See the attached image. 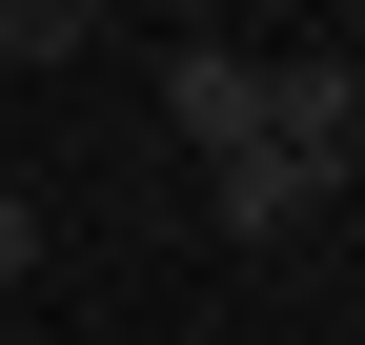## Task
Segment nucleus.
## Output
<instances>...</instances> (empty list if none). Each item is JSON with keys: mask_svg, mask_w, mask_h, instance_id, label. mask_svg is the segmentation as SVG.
Here are the masks:
<instances>
[{"mask_svg": "<svg viewBox=\"0 0 365 345\" xmlns=\"http://www.w3.org/2000/svg\"><path fill=\"white\" fill-rule=\"evenodd\" d=\"M163 122H182V163H244V143H264V41L182 21V41H163Z\"/></svg>", "mask_w": 365, "mask_h": 345, "instance_id": "nucleus-1", "label": "nucleus"}, {"mask_svg": "<svg viewBox=\"0 0 365 345\" xmlns=\"http://www.w3.org/2000/svg\"><path fill=\"white\" fill-rule=\"evenodd\" d=\"M264 143H284L304 183L365 163V61H345V41H284V61H264Z\"/></svg>", "mask_w": 365, "mask_h": 345, "instance_id": "nucleus-2", "label": "nucleus"}, {"mask_svg": "<svg viewBox=\"0 0 365 345\" xmlns=\"http://www.w3.org/2000/svg\"><path fill=\"white\" fill-rule=\"evenodd\" d=\"M203 203H223V244H284V224H304L325 183H304L284 143H244V163H203Z\"/></svg>", "mask_w": 365, "mask_h": 345, "instance_id": "nucleus-3", "label": "nucleus"}, {"mask_svg": "<svg viewBox=\"0 0 365 345\" xmlns=\"http://www.w3.org/2000/svg\"><path fill=\"white\" fill-rule=\"evenodd\" d=\"M102 41V0H0V61H81Z\"/></svg>", "mask_w": 365, "mask_h": 345, "instance_id": "nucleus-4", "label": "nucleus"}, {"mask_svg": "<svg viewBox=\"0 0 365 345\" xmlns=\"http://www.w3.org/2000/svg\"><path fill=\"white\" fill-rule=\"evenodd\" d=\"M21 264H41V203H21V183H0V284H21Z\"/></svg>", "mask_w": 365, "mask_h": 345, "instance_id": "nucleus-5", "label": "nucleus"}, {"mask_svg": "<svg viewBox=\"0 0 365 345\" xmlns=\"http://www.w3.org/2000/svg\"><path fill=\"white\" fill-rule=\"evenodd\" d=\"M143 21H203V0H143Z\"/></svg>", "mask_w": 365, "mask_h": 345, "instance_id": "nucleus-6", "label": "nucleus"}]
</instances>
